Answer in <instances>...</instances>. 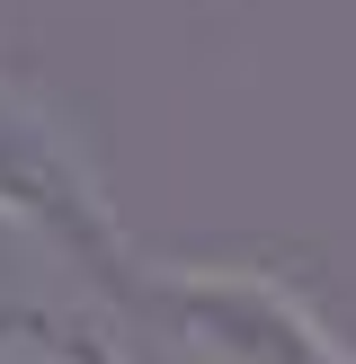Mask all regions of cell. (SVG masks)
Masks as SVG:
<instances>
[{
	"label": "cell",
	"instance_id": "obj_1",
	"mask_svg": "<svg viewBox=\"0 0 356 364\" xmlns=\"http://www.w3.org/2000/svg\"><path fill=\"white\" fill-rule=\"evenodd\" d=\"M0 223H18L71 284H98V294H116V302L142 294L134 240H125L98 169L80 160L71 124L53 116L36 89H18L9 71H0Z\"/></svg>",
	"mask_w": 356,
	"mask_h": 364
},
{
	"label": "cell",
	"instance_id": "obj_2",
	"mask_svg": "<svg viewBox=\"0 0 356 364\" xmlns=\"http://www.w3.org/2000/svg\"><path fill=\"white\" fill-rule=\"evenodd\" d=\"M134 302H160L169 329L187 338L196 355L214 364H356L285 294L276 276H223V267H142V294Z\"/></svg>",
	"mask_w": 356,
	"mask_h": 364
}]
</instances>
